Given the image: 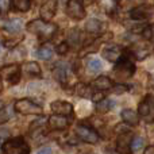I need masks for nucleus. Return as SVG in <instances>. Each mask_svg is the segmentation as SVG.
I'll return each instance as SVG.
<instances>
[{
    "label": "nucleus",
    "mask_w": 154,
    "mask_h": 154,
    "mask_svg": "<svg viewBox=\"0 0 154 154\" xmlns=\"http://www.w3.org/2000/svg\"><path fill=\"white\" fill-rule=\"evenodd\" d=\"M27 30L32 34H37L42 38H50L56 34L57 31V26L53 23H48L43 19H35L27 23Z\"/></svg>",
    "instance_id": "f257e3e1"
},
{
    "label": "nucleus",
    "mask_w": 154,
    "mask_h": 154,
    "mask_svg": "<svg viewBox=\"0 0 154 154\" xmlns=\"http://www.w3.org/2000/svg\"><path fill=\"white\" fill-rule=\"evenodd\" d=\"M4 154H30V146L23 138H11L3 143Z\"/></svg>",
    "instance_id": "f03ea898"
},
{
    "label": "nucleus",
    "mask_w": 154,
    "mask_h": 154,
    "mask_svg": "<svg viewBox=\"0 0 154 154\" xmlns=\"http://www.w3.org/2000/svg\"><path fill=\"white\" fill-rule=\"evenodd\" d=\"M15 111L22 115H39L42 114V107L29 99H20L15 101Z\"/></svg>",
    "instance_id": "7ed1b4c3"
},
{
    "label": "nucleus",
    "mask_w": 154,
    "mask_h": 154,
    "mask_svg": "<svg viewBox=\"0 0 154 154\" xmlns=\"http://www.w3.org/2000/svg\"><path fill=\"white\" fill-rule=\"evenodd\" d=\"M115 75L119 79L125 80V79H128L134 75L135 72V65L130 61L128 58H125V57H120V60L116 62L115 65V69H114Z\"/></svg>",
    "instance_id": "20e7f679"
},
{
    "label": "nucleus",
    "mask_w": 154,
    "mask_h": 154,
    "mask_svg": "<svg viewBox=\"0 0 154 154\" xmlns=\"http://www.w3.org/2000/svg\"><path fill=\"white\" fill-rule=\"evenodd\" d=\"M0 75L11 85L18 84L19 80H20V66L18 64H11L7 65V66H3L2 70H0Z\"/></svg>",
    "instance_id": "39448f33"
},
{
    "label": "nucleus",
    "mask_w": 154,
    "mask_h": 154,
    "mask_svg": "<svg viewBox=\"0 0 154 154\" xmlns=\"http://www.w3.org/2000/svg\"><path fill=\"white\" fill-rule=\"evenodd\" d=\"M76 134L80 139H82L87 143H97L99 142V135L93 128L88 127V126H77L76 127Z\"/></svg>",
    "instance_id": "423d86ee"
},
{
    "label": "nucleus",
    "mask_w": 154,
    "mask_h": 154,
    "mask_svg": "<svg viewBox=\"0 0 154 154\" xmlns=\"http://www.w3.org/2000/svg\"><path fill=\"white\" fill-rule=\"evenodd\" d=\"M66 14L72 19H76V20L82 19L85 16V10L82 3L80 0H69L66 4Z\"/></svg>",
    "instance_id": "0eeeda50"
},
{
    "label": "nucleus",
    "mask_w": 154,
    "mask_h": 154,
    "mask_svg": "<svg viewBox=\"0 0 154 154\" xmlns=\"http://www.w3.org/2000/svg\"><path fill=\"white\" fill-rule=\"evenodd\" d=\"M138 114L145 119H152L154 116V96H147L143 101H141L138 107Z\"/></svg>",
    "instance_id": "6e6552de"
},
{
    "label": "nucleus",
    "mask_w": 154,
    "mask_h": 154,
    "mask_svg": "<svg viewBox=\"0 0 154 154\" xmlns=\"http://www.w3.org/2000/svg\"><path fill=\"white\" fill-rule=\"evenodd\" d=\"M51 111L56 115H62V116H69V115L73 114V107L70 103L64 100H56L51 103L50 106Z\"/></svg>",
    "instance_id": "1a4fd4ad"
},
{
    "label": "nucleus",
    "mask_w": 154,
    "mask_h": 154,
    "mask_svg": "<svg viewBox=\"0 0 154 154\" xmlns=\"http://www.w3.org/2000/svg\"><path fill=\"white\" fill-rule=\"evenodd\" d=\"M131 141L128 134H122L119 138L116 139V152L119 154H130L131 150Z\"/></svg>",
    "instance_id": "9d476101"
},
{
    "label": "nucleus",
    "mask_w": 154,
    "mask_h": 154,
    "mask_svg": "<svg viewBox=\"0 0 154 154\" xmlns=\"http://www.w3.org/2000/svg\"><path fill=\"white\" fill-rule=\"evenodd\" d=\"M56 8H57L56 0H49V2L43 3L42 7H41V18L43 20H50L54 16V14H56Z\"/></svg>",
    "instance_id": "9b49d317"
},
{
    "label": "nucleus",
    "mask_w": 154,
    "mask_h": 154,
    "mask_svg": "<svg viewBox=\"0 0 154 154\" xmlns=\"http://www.w3.org/2000/svg\"><path fill=\"white\" fill-rule=\"evenodd\" d=\"M153 12H154L153 8L142 4V5H139V7H137L135 10L131 11V18L137 19V20H143V19H147V18H150V16H153L152 15Z\"/></svg>",
    "instance_id": "f8f14e48"
},
{
    "label": "nucleus",
    "mask_w": 154,
    "mask_h": 154,
    "mask_svg": "<svg viewBox=\"0 0 154 154\" xmlns=\"http://www.w3.org/2000/svg\"><path fill=\"white\" fill-rule=\"evenodd\" d=\"M103 57L111 62H118L122 57V49L119 46H108L103 50Z\"/></svg>",
    "instance_id": "ddd939ff"
},
{
    "label": "nucleus",
    "mask_w": 154,
    "mask_h": 154,
    "mask_svg": "<svg viewBox=\"0 0 154 154\" xmlns=\"http://www.w3.org/2000/svg\"><path fill=\"white\" fill-rule=\"evenodd\" d=\"M68 119L62 115H53L49 118V126L53 130H64L68 127Z\"/></svg>",
    "instance_id": "4468645a"
},
{
    "label": "nucleus",
    "mask_w": 154,
    "mask_h": 154,
    "mask_svg": "<svg viewBox=\"0 0 154 154\" xmlns=\"http://www.w3.org/2000/svg\"><path fill=\"white\" fill-rule=\"evenodd\" d=\"M53 76L61 84H66L68 81V68L64 64H57L53 69Z\"/></svg>",
    "instance_id": "2eb2a0df"
},
{
    "label": "nucleus",
    "mask_w": 154,
    "mask_h": 154,
    "mask_svg": "<svg viewBox=\"0 0 154 154\" xmlns=\"http://www.w3.org/2000/svg\"><path fill=\"white\" fill-rule=\"evenodd\" d=\"M112 87H114V84L107 76H99L92 84V88H95L97 91H108Z\"/></svg>",
    "instance_id": "dca6fc26"
},
{
    "label": "nucleus",
    "mask_w": 154,
    "mask_h": 154,
    "mask_svg": "<svg viewBox=\"0 0 154 154\" xmlns=\"http://www.w3.org/2000/svg\"><path fill=\"white\" fill-rule=\"evenodd\" d=\"M139 114H137L134 109H130V108H126L122 111V114H120V116H122V119L125 120L127 125L130 126H137L139 122Z\"/></svg>",
    "instance_id": "f3484780"
},
{
    "label": "nucleus",
    "mask_w": 154,
    "mask_h": 154,
    "mask_svg": "<svg viewBox=\"0 0 154 154\" xmlns=\"http://www.w3.org/2000/svg\"><path fill=\"white\" fill-rule=\"evenodd\" d=\"M103 29V22H100L99 19H89V20L85 23V30L91 34H97L101 31Z\"/></svg>",
    "instance_id": "a211bd4d"
},
{
    "label": "nucleus",
    "mask_w": 154,
    "mask_h": 154,
    "mask_svg": "<svg viewBox=\"0 0 154 154\" xmlns=\"http://www.w3.org/2000/svg\"><path fill=\"white\" fill-rule=\"evenodd\" d=\"M145 0H119L118 2V4H119V7L122 8L123 11H133L135 10L137 7H139V5L143 4Z\"/></svg>",
    "instance_id": "6ab92c4d"
},
{
    "label": "nucleus",
    "mask_w": 154,
    "mask_h": 154,
    "mask_svg": "<svg viewBox=\"0 0 154 154\" xmlns=\"http://www.w3.org/2000/svg\"><path fill=\"white\" fill-rule=\"evenodd\" d=\"M22 27H23V22L20 19H11L4 24V29L8 32H12V34L14 32H19L22 30Z\"/></svg>",
    "instance_id": "aec40b11"
},
{
    "label": "nucleus",
    "mask_w": 154,
    "mask_h": 154,
    "mask_svg": "<svg viewBox=\"0 0 154 154\" xmlns=\"http://www.w3.org/2000/svg\"><path fill=\"white\" fill-rule=\"evenodd\" d=\"M115 106V101L111 100V99H103V100H100L97 103V106H96V109H97L99 112H101V114H104V112H108L109 109H112Z\"/></svg>",
    "instance_id": "412c9836"
},
{
    "label": "nucleus",
    "mask_w": 154,
    "mask_h": 154,
    "mask_svg": "<svg viewBox=\"0 0 154 154\" xmlns=\"http://www.w3.org/2000/svg\"><path fill=\"white\" fill-rule=\"evenodd\" d=\"M35 56L41 60H50L51 56H53V49L50 46H42V48H39L37 50Z\"/></svg>",
    "instance_id": "4be33fe9"
},
{
    "label": "nucleus",
    "mask_w": 154,
    "mask_h": 154,
    "mask_svg": "<svg viewBox=\"0 0 154 154\" xmlns=\"http://www.w3.org/2000/svg\"><path fill=\"white\" fill-rule=\"evenodd\" d=\"M14 7L20 12H27L31 7V2L30 0H12Z\"/></svg>",
    "instance_id": "5701e85b"
},
{
    "label": "nucleus",
    "mask_w": 154,
    "mask_h": 154,
    "mask_svg": "<svg viewBox=\"0 0 154 154\" xmlns=\"http://www.w3.org/2000/svg\"><path fill=\"white\" fill-rule=\"evenodd\" d=\"M24 70H26V72L29 73V75H32V76H41V66L37 64V62H34V61L24 64Z\"/></svg>",
    "instance_id": "b1692460"
},
{
    "label": "nucleus",
    "mask_w": 154,
    "mask_h": 154,
    "mask_svg": "<svg viewBox=\"0 0 154 154\" xmlns=\"http://www.w3.org/2000/svg\"><path fill=\"white\" fill-rule=\"evenodd\" d=\"M76 93L79 96H82V97H88L89 95H92V91H91V88L85 84H77L76 85Z\"/></svg>",
    "instance_id": "393cba45"
},
{
    "label": "nucleus",
    "mask_w": 154,
    "mask_h": 154,
    "mask_svg": "<svg viewBox=\"0 0 154 154\" xmlns=\"http://www.w3.org/2000/svg\"><path fill=\"white\" fill-rule=\"evenodd\" d=\"M143 138L141 137H134L133 141H131V150L133 152H139V150L143 147Z\"/></svg>",
    "instance_id": "a878e982"
},
{
    "label": "nucleus",
    "mask_w": 154,
    "mask_h": 154,
    "mask_svg": "<svg viewBox=\"0 0 154 154\" xmlns=\"http://www.w3.org/2000/svg\"><path fill=\"white\" fill-rule=\"evenodd\" d=\"M142 37L147 41H153L154 39V24H150V26H146L143 30H142Z\"/></svg>",
    "instance_id": "bb28decb"
},
{
    "label": "nucleus",
    "mask_w": 154,
    "mask_h": 154,
    "mask_svg": "<svg viewBox=\"0 0 154 154\" xmlns=\"http://www.w3.org/2000/svg\"><path fill=\"white\" fill-rule=\"evenodd\" d=\"M88 69L91 72H99L101 69V61L97 58H92L88 61Z\"/></svg>",
    "instance_id": "cd10ccee"
},
{
    "label": "nucleus",
    "mask_w": 154,
    "mask_h": 154,
    "mask_svg": "<svg viewBox=\"0 0 154 154\" xmlns=\"http://www.w3.org/2000/svg\"><path fill=\"white\" fill-rule=\"evenodd\" d=\"M11 5V0H0V15H4L8 12Z\"/></svg>",
    "instance_id": "c85d7f7f"
},
{
    "label": "nucleus",
    "mask_w": 154,
    "mask_h": 154,
    "mask_svg": "<svg viewBox=\"0 0 154 154\" xmlns=\"http://www.w3.org/2000/svg\"><path fill=\"white\" fill-rule=\"evenodd\" d=\"M68 50H69V46H68L66 42L60 43V45L56 48V51H57L58 54H65V53H68Z\"/></svg>",
    "instance_id": "c756f323"
},
{
    "label": "nucleus",
    "mask_w": 154,
    "mask_h": 154,
    "mask_svg": "<svg viewBox=\"0 0 154 154\" xmlns=\"http://www.w3.org/2000/svg\"><path fill=\"white\" fill-rule=\"evenodd\" d=\"M8 119H10V116H8L7 109H5V108H2V109H0V126L4 125V123L7 122Z\"/></svg>",
    "instance_id": "7c9ffc66"
},
{
    "label": "nucleus",
    "mask_w": 154,
    "mask_h": 154,
    "mask_svg": "<svg viewBox=\"0 0 154 154\" xmlns=\"http://www.w3.org/2000/svg\"><path fill=\"white\" fill-rule=\"evenodd\" d=\"M126 89H127V87H125V85H116V87L114 88V91L116 93H122V92H125Z\"/></svg>",
    "instance_id": "2f4dec72"
},
{
    "label": "nucleus",
    "mask_w": 154,
    "mask_h": 154,
    "mask_svg": "<svg viewBox=\"0 0 154 154\" xmlns=\"http://www.w3.org/2000/svg\"><path fill=\"white\" fill-rule=\"evenodd\" d=\"M143 154H154V143L150 145V146H147L146 149H145Z\"/></svg>",
    "instance_id": "473e14b6"
},
{
    "label": "nucleus",
    "mask_w": 154,
    "mask_h": 154,
    "mask_svg": "<svg viewBox=\"0 0 154 154\" xmlns=\"http://www.w3.org/2000/svg\"><path fill=\"white\" fill-rule=\"evenodd\" d=\"M37 154H51V150L49 149V147H45V149H42V150H39Z\"/></svg>",
    "instance_id": "72a5a7b5"
},
{
    "label": "nucleus",
    "mask_w": 154,
    "mask_h": 154,
    "mask_svg": "<svg viewBox=\"0 0 154 154\" xmlns=\"http://www.w3.org/2000/svg\"><path fill=\"white\" fill-rule=\"evenodd\" d=\"M3 91V82H2V77H0V93H2Z\"/></svg>",
    "instance_id": "f704fd0d"
},
{
    "label": "nucleus",
    "mask_w": 154,
    "mask_h": 154,
    "mask_svg": "<svg viewBox=\"0 0 154 154\" xmlns=\"http://www.w3.org/2000/svg\"><path fill=\"white\" fill-rule=\"evenodd\" d=\"M87 2H91V0H87Z\"/></svg>",
    "instance_id": "c9c22d12"
}]
</instances>
